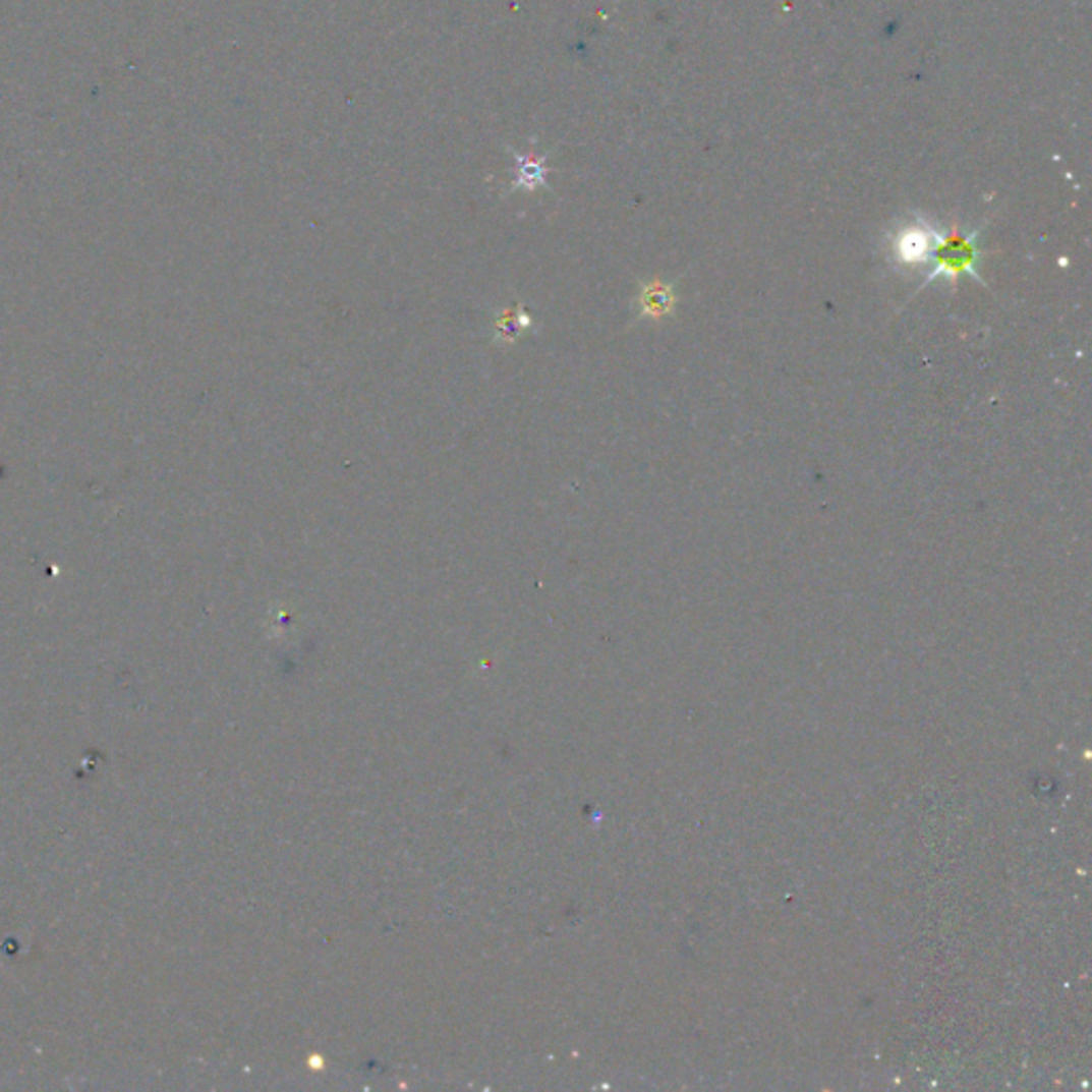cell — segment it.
<instances>
[{"label": "cell", "instance_id": "cell-4", "mask_svg": "<svg viewBox=\"0 0 1092 1092\" xmlns=\"http://www.w3.org/2000/svg\"><path fill=\"white\" fill-rule=\"evenodd\" d=\"M544 173L547 169L538 161H523V165H519V171H517L515 186L525 188V190L538 188L544 184Z\"/></svg>", "mask_w": 1092, "mask_h": 1092}, {"label": "cell", "instance_id": "cell-1", "mask_svg": "<svg viewBox=\"0 0 1092 1092\" xmlns=\"http://www.w3.org/2000/svg\"><path fill=\"white\" fill-rule=\"evenodd\" d=\"M977 263H979L977 233L952 235L950 239H941V243L934 248L928 261L930 274L926 276V282L922 286L932 284L937 278L958 280L961 276H969L975 282L984 284L982 276L977 274Z\"/></svg>", "mask_w": 1092, "mask_h": 1092}, {"label": "cell", "instance_id": "cell-2", "mask_svg": "<svg viewBox=\"0 0 1092 1092\" xmlns=\"http://www.w3.org/2000/svg\"><path fill=\"white\" fill-rule=\"evenodd\" d=\"M943 235L926 225H913L903 229L893 241V256L899 267H922L928 265L934 248L939 246Z\"/></svg>", "mask_w": 1092, "mask_h": 1092}, {"label": "cell", "instance_id": "cell-3", "mask_svg": "<svg viewBox=\"0 0 1092 1092\" xmlns=\"http://www.w3.org/2000/svg\"><path fill=\"white\" fill-rule=\"evenodd\" d=\"M675 301H677V295L673 291V286L657 284V282L646 284L638 295L640 314L649 319H662L664 314H668V311L673 309Z\"/></svg>", "mask_w": 1092, "mask_h": 1092}]
</instances>
